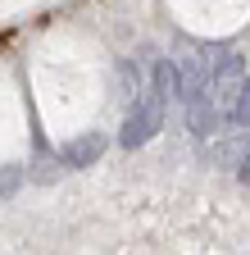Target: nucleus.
<instances>
[{
    "label": "nucleus",
    "instance_id": "5",
    "mask_svg": "<svg viewBox=\"0 0 250 255\" xmlns=\"http://www.w3.org/2000/svg\"><path fill=\"white\" fill-rule=\"evenodd\" d=\"M241 78H246V59H241V55L218 50V55L209 59V87H232V82H241Z\"/></svg>",
    "mask_w": 250,
    "mask_h": 255
},
{
    "label": "nucleus",
    "instance_id": "4",
    "mask_svg": "<svg viewBox=\"0 0 250 255\" xmlns=\"http://www.w3.org/2000/svg\"><path fill=\"white\" fill-rule=\"evenodd\" d=\"M218 128H223V110L214 105V96H196V101H186V132L196 141L214 137Z\"/></svg>",
    "mask_w": 250,
    "mask_h": 255
},
{
    "label": "nucleus",
    "instance_id": "2",
    "mask_svg": "<svg viewBox=\"0 0 250 255\" xmlns=\"http://www.w3.org/2000/svg\"><path fill=\"white\" fill-rule=\"evenodd\" d=\"M209 59L205 55H182L177 59V101H196V96H209Z\"/></svg>",
    "mask_w": 250,
    "mask_h": 255
},
{
    "label": "nucleus",
    "instance_id": "1",
    "mask_svg": "<svg viewBox=\"0 0 250 255\" xmlns=\"http://www.w3.org/2000/svg\"><path fill=\"white\" fill-rule=\"evenodd\" d=\"M164 105H168V96H160L155 87H146L137 101L128 105V114H123V123H118V146L123 150H137V146H146L155 132L164 128Z\"/></svg>",
    "mask_w": 250,
    "mask_h": 255
},
{
    "label": "nucleus",
    "instance_id": "8",
    "mask_svg": "<svg viewBox=\"0 0 250 255\" xmlns=\"http://www.w3.org/2000/svg\"><path fill=\"white\" fill-rule=\"evenodd\" d=\"M14 187H23V164H0V196H9Z\"/></svg>",
    "mask_w": 250,
    "mask_h": 255
},
{
    "label": "nucleus",
    "instance_id": "6",
    "mask_svg": "<svg viewBox=\"0 0 250 255\" xmlns=\"http://www.w3.org/2000/svg\"><path fill=\"white\" fill-rule=\"evenodd\" d=\"M114 73H118V91H123V101H137V96L146 91V73H141V64L137 59H118L114 64Z\"/></svg>",
    "mask_w": 250,
    "mask_h": 255
},
{
    "label": "nucleus",
    "instance_id": "3",
    "mask_svg": "<svg viewBox=\"0 0 250 255\" xmlns=\"http://www.w3.org/2000/svg\"><path fill=\"white\" fill-rule=\"evenodd\" d=\"M105 146H109L105 132H82V137H73V141L59 146V159H64L69 169H91V164L105 155Z\"/></svg>",
    "mask_w": 250,
    "mask_h": 255
},
{
    "label": "nucleus",
    "instance_id": "9",
    "mask_svg": "<svg viewBox=\"0 0 250 255\" xmlns=\"http://www.w3.org/2000/svg\"><path fill=\"white\" fill-rule=\"evenodd\" d=\"M237 178H241V182H246V187H250V150H246V155H241V159H237Z\"/></svg>",
    "mask_w": 250,
    "mask_h": 255
},
{
    "label": "nucleus",
    "instance_id": "7",
    "mask_svg": "<svg viewBox=\"0 0 250 255\" xmlns=\"http://www.w3.org/2000/svg\"><path fill=\"white\" fill-rule=\"evenodd\" d=\"M228 119L241 128V132H250V73L237 82V91H232V110H228Z\"/></svg>",
    "mask_w": 250,
    "mask_h": 255
}]
</instances>
